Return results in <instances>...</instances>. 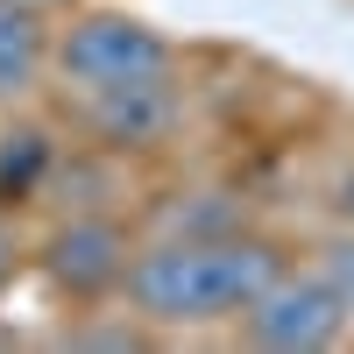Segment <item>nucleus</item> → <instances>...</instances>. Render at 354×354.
<instances>
[{"label":"nucleus","mask_w":354,"mask_h":354,"mask_svg":"<svg viewBox=\"0 0 354 354\" xmlns=\"http://www.w3.org/2000/svg\"><path fill=\"white\" fill-rule=\"evenodd\" d=\"M319 277L340 290V305L354 312V234H333L326 248H319Z\"/></svg>","instance_id":"1a4fd4ad"},{"label":"nucleus","mask_w":354,"mask_h":354,"mask_svg":"<svg viewBox=\"0 0 354 354\" xmlns=\"http://www.w3.org/2000/svg\"><path fill=\"white\" fill-rule=\"evenodd\" d=\"M277 277H283V255L255 234L156 241L128 262V298L156 326H205V319H241Z\"/></svg>","instance_id":"f257e3e1"},{"label":"nucleus","mask_w":354,"mask_h":354,"mask_svg":"<svg viewBox=\"0 0 354 354\" xmlns=\"http://www.w3.org/2000/svg\"><path fill=\"white\" fill-rule=\"evenodd\" d=\"M50 277L71 290V298H100V290L128 283V234L113 220H71L50 234Z\"/></svg>","instance_id":"39448f33"},{"label":"nucleus","mask_w":354,"mask_h":354,"mask_svg":"<svg viewBox=\"0 0 354 354\" xmlns=\"http://www.w3.org/2000/svg\"><path fill=\"white\" fill-rule=\"evenodd\" d=\"M85 106H93V128L113 142V149H156V142L177 128L170 71L121 78V85H93V93H85Z\"/></svg>","instance_id":"20e7f679"},{"label":"nucleus","mask_w":354,"mask_h":354,"mask_svg":"<svg viewBox=\"0 0 354 354\" xmlns=\"http://www.w3.org/2000/svg\"><path fill=\"white\" fill-rule=\"evenodd\" d=\"M43 71V21L28 0H0V100H21Z\"/></svg>","instance_id":"423d86ee"},{"label":"nucleus","mask_w":354,"mask_h":354,"mask_svg":"<svg viewBox=\"0 0 354 354\" xmlns=\"http://www.w3.org/2000/svg\"><path fill=\"white\" fill-rule=\"evenodd\" d=\"M57 71L93 93V85L170 71V43L156 36L149 21H135V15H85V21L64 28V43H57Z\"/></svg>","instance_id":"7ed1b4c3"},{"label":"nucleus","mask_w":354,"mask_h":354,"mask_svg":"<svg viewBox=\"0 0 354 354\" xmlns=\"http://www.w3.org/2000/svg\"><path fill=\"white\" fill-rule=\"evenodd\" d=\"M50 135L43 128H15L0 135V198H36V185L50 177Z\"/></svg>","instance_id":"0eeeda50"},{"label":"nucleus","mask_w":354,"mask_h":354,"mask_svg":"<svg viewBox=\"0 0 354 354\" xmlns=\"http://www.w3.org/2000/svg\"><path fill=\"white\" fill-rule=\"evenodd\" d=\"M198 205H170V241H220V234H241V205L227 192H192Z\"/></svg>","instance_id":"6e6552de"},{"label":"nucleus","mask_w":354,"mask_h":354,"mask_svg":"<svg viewBox=\"0 0 354 354\" xmlns=\"http://www.w3.org/2000/svg\"><path fill=\"white\" fill-rule=\"evenodd\" d=\"M28 8H50V0H28Z\"/></svg>","instance_id":"f8f14e48"},{"label":"nucleus","mask_w":354,"mask_h":354,"mask_svg":"<svg viewBox=\"0 0 354 354\" xmlns=\"http://www.w3.org/2000/svg\"><path fill=\"white\" fill-rule=\"evenodd\" d=\"M71 347H142V333L135 326H78Z\"/></svg>","instance_id":"9d476101"},{"label":"nucleus","mask_w":354,"mask_h":354,"mask_svg":"<svg viewBox=\"0 0 354 354\" xmlns=\"http://www.w3.org/2000/svg\"><path fill=\"white\" fill-rule=\"evenodd\" d=\"M8 270H15V241L0 234V283H8Z\"/></svg>","instance_id":"9b49d317"},{"label":"nucleus","mask_w":354,"mask_h":354,"mask_svg":"<svg viewBox=\"0 0 354 354\" xmlns=\"http://www.w3.org/2000/svg\"><path fill=\"white\" fill-rule=\"evenodd\" d=\"M347 305H340V290L326 277H277L262 298L241 312V340L248 347H270V354H319V347H333L347 333Z\"/></svg>","instance_id":"f03ea898"}]
</instances>
